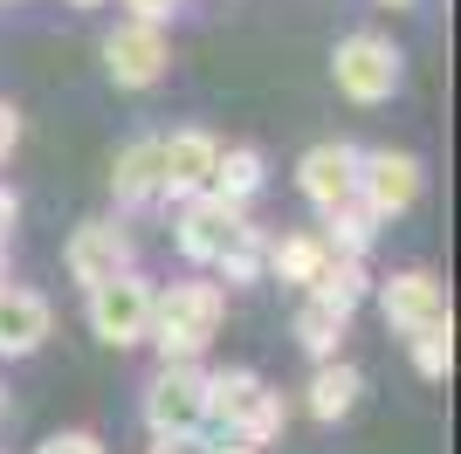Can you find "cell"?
<instances>
[{
  "mask_svg": "<svg viewBox=\"0 0 461 454\" xmlns=\"http://www.w3.org/2000/svg\"><path fill=\"white\" fill-rule=\"evenodd\" d=\"M358 200H366L379 221L406 213L420 200V159H413V151H358Z\"/></svg>",
  "mask_w": 461,
  "mask_h": 454,
  "instance_id": "ba28073f",
  "label": "cell"
},
{
  "mask_svg": "<svg viewBox=\"0 0 461 454\" xmlns=\"http://www.w3.org/2000/svg\"><path fill=\"white\" fill-rule=\"evenodd\" d=\"M179 255L200 268H221L228 283H255L262 276V255H269V241H262V227L249 221V207H228V200H213V193H193V200H179Z\"/></svg>",
  "mask_w": 461,
  "mask_h": 454,
  "instance_id": "6da1fadb",
  "label": "cell"
},
{
  "mask_svg": "<svg viewBox=\"0 0 461 454\" xmlns=\"http://www.w3.org/2000/svg\"><path fill=\"white\" fill-rule=\"evenodd\" d=\"M14 145H21V111L0 96V166H7V151H14Z\"/></svg>",
  "mask_w": 461,
  "mask_h": 454,
  "instance_id": "603a6c76",
  "label": "cell"
},
{
  "mask_svg": "<svg viewBox=\"0 0 461 454\" xmlns=\"http://www.w3.org/2000/svg\"><path fill=\"white\" fill-rule=\"evenodd\" d=\"M358 393H366V378H358V365H345V359H317V378H310V393H303V406H310V420H345L351 406H358Z\"/></svg>",
  "mask_w": 461,
  "mask_h": 454,
  "instance_id": "9a60e30c",
  "label": "cell"
},
{
  "mask_svg": "<svg viewBox=\"0 0 461 454\" xmlns=\"http://www.w3.org/2000/svg\"><path fill=\"white\" fill-rule=\"evenodd\" d=\"M200 454H255V448H241V440H213L207 448V440H200Z\"/></svg>",
  "mask_w": 461,
  "mask_h": 454,
  "instance_id": "4316f807",
  "label": "cell"
},
{
  "mask_svg": "<svg viewBox=\"0 0 461 454\" xmlns=\"http://www.w3.org/2000/svg\"><path fill=\"white\" fill-rule=\"evenodd\" d=\"M317 296H330V303H345V310H358V303L372 296V268H366V255H338L330 248V262H324V276H317Z\"/></svg>",
  "mask_w": 461,
  "mask_h": 454,
  "instance_id": "ffe728a7",
  "label": "cell"
},
{
  "mask_svg": "<svg viewBox=\"0 0 461 454\" xmlns=\"http://www.w3.org/2000/svg\"><path fill=\"white\" fill-rule=\"evenodd\" d=\"M262 179H269V166H262V151H255V145H221L207 193H213V200H228V207H249L255 193H262Z\"/></svg>",
  "mask_w": 461,
  "mask_h": 454,
  "instance_id": "2e32d148",
  "label": "cell"
},
{
  "mask_svg": "<svg viewBox=\"0 0 461 454\" xmlns=\"http://www.w3.org/2000/svg\"><path fill=\"white\" fill-rule=\"evenodd\" d=\"M0 420H7V393H0Z\"/></svg>",
  "mask_w": 461,
  "mask_h": 454,
  "instance_id": "f546056e",
  "label": "cell"
},
{
  "mask_svg": "<svg viewBox=\"0 0 461 454\" xmlns=\"http://www.w3.org/2000/svg\"><path fill=\"white\" fill-rule=\"evenodd\" d=\"M152 454H200V434H152Z\"/></svg>",
  "mask_w": 461,
  "mask_h": 454,
  "instance_id": "cb8c5ba5",
  "label": "cell"
},
{
  "mask_svg": "<svg viewBox=\"0 0 461 454\" xmlns=\"http://www.w3.org/2000/svg\"><path fill=\"white\" fill-rule=\"evenodd\" d=\"M14 221H21V200H14V186H0V248H7V234H14Z\"/></svg>",
  "mask_w": 461,
  "mask_h": 454,
  "instance_id": "484cf974",
  "label": "cell"
},
{
  "mask_svg": "<svg viewBox=\"0 0 461 454\" xmlns=\"http://www.w3.org/2000/svg\"><path fill=\"white\" fill-rule=\"evenodd\" d=\"M379 310H385V323H393L400 338H413L427 323H447V289L434 283L427 268H400V276L379 283Z\"/></svg>",
  "mask_w": 461,
  "mask_h": 454,
  "instance_id": "30bf717a",
  "label": "cell"
},
{
  "mask_svg": "<svg viewBox=\"0 0 461 454\" xmlns=\"http://www.w3.org/2000/svg\"><path fill=\"white\" fill-rule=\"evenodd\" d=\"M49 323H56L49 296H35V289H14V283H0V359H28V351H41Z\"/></svg>",
  "mask_w": 461,
  "mask_h": 454,
  "instance_id": "4fadbf2b",
  "label": "cell"
},
{
  "mask_svg": "<svg viewBox=\"0 0 461 454\" xmlns=\"http://www.w3.org/2000/svg\"><path fill=\"white\" fill-rule=\"evenodd\" d=\"M345 331H351V310H345V303H330V296H317V289H303V310H296V344H303L310 359H338Z\"/></svg>",
  "mask_w": 461,
  "mask_h": 454,
  "instance_id": "e0dca14e",
  "label": "cell"
},
{
  "mask_svg": "<svg viewBox=\"0 0 461 454\" xmlns=\"http://www.w3.org/2000/svg\"><path fill=\"white\" fill-rule=\"evenodd\" d=\"M221 317H228L221 283H173L166 296L152 289V323H145V344H158V359H200V351L221 338Z\"/></svg>",
  "mask_w": 461,
  "mask_h": 454,
  "instance_id": "3957f363",
  "label": "cell"
},
{
  "mask_svg": "<svg viewBox=\"0 0 461 454\" xmlns=\"http://www.w3.org/2000/svg\"><path fill=\"white\" fill-rule=\"evenodd\" d=\"M166 62H173L166 21H138V14H124L111 35H104V69H111L117 90H152L158 76H166Z\"/></svg>",
  "mask_w": 461,
  "mask_h": 454,
  "instance_id": "8992f818",
  "label": "cell"
},
{
  "mask_svg": "<svg viewBox=\"0 0 461 454\" xmlns=\"http://www.w3.org/2000/svg\"><path fill=\"white\" fill-rule=\"evenodd\" d=\"M131 268V234L117 221H83L77 234H69V276H77L83 289L104 283V276H124Z\"/></svg>",
  "mask_w": 461,
  "mask_h": 454,
  "instance_id": "7c38bea8",
  "label": "cell"
},
{
  "mask_svg": "<svg viewBox=\"0 0 461 454\" xmlns=\"http://www.w3.org/2000/svg\"><path fill=\"white\" fill-rule=\"evenodd\" d=\"M35 454H104V440H96V434H83V427H77V434H49Z\"/></svg>",
  "mask_w": 461,
  "mask_h": 454,
  "instance_id": "7402d4cb",
  "label": "cell"
},
{
  "mask_svg": "<svg viewBox=\"0 0 461 454\" xmlns=\"http://www.w3.org/2000/svg\"><path fill=\"white\" fill-rule=\"evenodd\" d=\"M385 7H406V0H385Z\"/></svg>",
  "mask_w": 461,
  "mask_h": 454,
  "instance_id": "4dcf8cb0",
  "label": "cell"
},
{
  "mask_svg": "<svg viewBox=\"0 0 461 454\" xmlns=\"http://www.w3.org/2000/svg\"><path fill=\"white\" fill-rule=\"evenodd\" d=\"M124 7H131L138 21H173V7H179V0H124Z\"/></svg>",
  "mask_w": 461,
  "mask_h": 454,
  "instance_id": "d4e9b609",
  "label": "cell"
},
{
  "mask_svg": "<svg viewBox=\"0 0 461 454\" xmlns=\"http://www.w3.org/2000/svg\"><path fill=\"white\" fill-rule=\"evenodd\" d=\"M207 420V372L200 359H158L152 386H145V427L152 434H200Z\"/></svg>",
  "mask_w": 461,
  "mask_h": 454,
  "instance_id": "277c9868",
  "label": "cell"
},
{
  "mask_svg": "<svg viewBox=\"0 0 461 454\" xmlns=\"http://www.w3.org/2000/svg\"><path fill=\"white\" fill-rule=\"evenodd\" d=\"M0 283H7V248H0Z\"/></svg>",
  "mask_w": 461,
  "mask_h": 454,
  "instance_id": "83f0119b",
  "label": "cell"
},
{
  "mask_svg": "<svg viewBox=\"0 0 461 454\" xmlns=\"http://www.w3.org/2000/svg\"><path fill=\"white\" fill-rule=\"evenodd\" d=\"M379 227H385V221L358 200V193H351V200H338V207H324V241L338 248V255H366V248L379 241Z\"/></svg>",
  "mask_w": 461,
  "mask_h": 454,
  "instance_id": "d6986e66",
  "label": "cell"
},
{
  "mask_svg": "<svg viewBox=\"0 0 461 454\" xmlns=\"http://www.w3.org/2000/svg\"><path fill=\"white\" fill-rule=\"evenodd\" d=\"M111 193H117V207H152L158 200V138H131L117 151Z\"/></svg>",
  "mask_w": 461,
  "mask_h": 454,
  "instance_id": "5bb4252c",
  "label": "cell"
},
{
  "mask_svg": "<svg viewBox=\"0 0 461 454\" xmlns=\"http://www.w3.org/2000/svg\"><path fill=\"white\" fill-rule=\"evenodd\" d=\"M406 344H413V372L441 386L447 365H455V323H427V331H413Z\"/></svg>",
  "mask_w": 461,
  "mask_h": 454,
  "instance_id": "44dd1931",
  "label": "cell"
},
{
  "mask_svg": "<svg viewBox=\"0 0 461 454\" xmlns=\"http://www.w3.org/2000/svg\"><path fill=\"white\" fill-rule=\"evenodd\" d=\"M283 420H289V406H283V393H276L262 372H207V420H200V434H221V440H241V448H269L276 434H283Z\"/></svg>",
  "mask_w": 461,
  "mask_h": 454,
  "instance_id": "7a4b0ae2",
  "label": "cell"
},
{
  "mask_svg": "<svg viewBox=\"0 0 461 454\" xmlns=\"http://www.w3.org/2000/svg\"><path fill=\"white\" fill-rule=\"evenodd\" d=\"M69 7H104V0H69Z\"/></svg>",
  "mask_w": 461,
  "mask_h": 454,
  "instance_id": "f1b7e54d",
  "label": "cell"
},
{
  "mask_svg": "<svg viewBox=\"0 0 461 454\" xmlns=\"http://www.w3.org/2000/svg\"><path fill=\"white\" fill-rule=\"evenodd\" d=\"M296 186H303V200H310L317 213L338 207V200H351V193H358V145H345V138L310 145L303 166H296Z\"/></svg>",
  "mask_w": 461,
  "mask_h": 454,
  "instance_id": "8fae6325",
  "label": "cell"
},
{
  "mask_svg": "<svg viewBox=\"0 0 461 454\" xmlns=\"http://www.w3.org/2000/svg\"><path fill=\"white\" fill-rule=\"evenodd\" d=\"M324 262H330V241H324V234H283V241H269V255H262V268L283 276V283H296V289L317 283Z\"/></svg>",
  "mask_w": 461,
  "mask_h": 454,
  "instance_id": "ac0fdd59",
  "label": "cell"
},
{
  "mask_svg": "<svg viewBox=\"0 0 461 454\" xmlns=\"http://www.w3.org/2000/svg\"><path fill=\"white\" fill-rule=\"evenodd\" d=\"M330 76H338V90L351 104H385L400 90V49L385 35H345L338 56H330Z\"/></svg>",
  "mask_w": 461,
  "mask_h": 454,
  "instance_id": "52a82bcc",
  "label": "cell"
},
{
  "mask_svg": "<svg viewBox=\"0 0 461 454\" xmlns=\"http://www.w3.org/2000/svg\"><path fill=\"white\" fill-rule=\"evenodd\" d=\"M213 159H221V138H213V132L158 138V200H193V193H207Z\"/></svg>",
  "mask_w": 461,
  "mask_h": 454,
  "instance_id": "9c48e42d",
  "label": "cell"
},
{
  "mask_svg": "<svg viewBox=\"0 0 461 454\" xmlns=\"http://www.w3.org/2000/svg\"><path fill=\"white\" fill-rule=\"evenodd\" d=\"M145 323H152V283H145L138 268L90 283V331L111 344V351H131V344H145Z\"/></svg>",
  "mask_w": 461,
  "mask_h": 454,
  "instance_id": "5b68a950",
  "label": "cell"
}]
</instances>
